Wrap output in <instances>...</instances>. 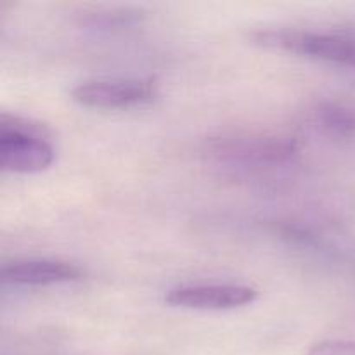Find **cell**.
I'll return each mask as SVG.
<instances>
[{
    "label": "cell",
    "mask_w": 355,
    "mask_h": 355,
    "mask_svg": "<svg viewBox=\"0 0 355 355\" xmlns=\"http://www.w3.org/2000/svg\"><path fill=\"white\" fill-rule=\"evenodd\" d=\"M85 23L90 24L92 28H101V30H110L114 26H127V24L134 23V21L141 19V14L137 10H106V12H92L85 16Z\"/></svg>",
    "instance_id": "8"
},
{
    "label": "cell",
    "mask_w": 355,
    "mask_h": 355,
    "mask_svg": "<svg viewBox=\"0 0 355 355\" xmlns=\"http://www.w3.org/2000/svg\"><path fill=\"white\" fill-rule=\"evenodd\" d=\"M257 298L259 291L243 284H186L170 290L165 302L194 311H229L253 304Z\"/></svg>",
    "instance_id": "5"
},
{
    "label": "cell",
    "mask_w": 355,
    "mask_h": 355,
    "mask_svg": "<svg viewBox=\"0 0 355 355\" xmlns=\"http://www.w3.org/2000/svg\"><path fill=\"white\" fill-rule=\"evenodd\" d=\"M298 151L297 137L262 132H231L208 137L203 153L210 159L238 166H274L290 162Z\"/></svg>",
    "instance_id": "1"
},
{
    "label": "cell",
    "mask_w": 355,
    "mask_h": 355,
    "mask_svg": "<svg viewBox=\"0 0 355 355\" xmlns=\"http://www.w3.org/2000/svg\"><path fill=\"white\" fill-rule=\"evenodd\" d=\"M250 38L260 47L307 55L319 61L335 62L355 69V37L349 35L277 28V30H257L250 35Z\"/></svg>",
    "instance_id": "3"
},
{
    "label": "cell",
    "mask_w": 355,
    "mask_h": 355,
    "mask_svg": "<svg viewBox=\"0 0 355 355\" xmlns=\"http://www.w3.org/2000/svg\"><path fill=\"white\" fill-rule=\"evenodd\" d=\"M309 355H355V340H324L309 349Z\"/></svg>",
    "instance_id": "9"
},
{
    "label": "cell",
    "mask_w": 355,
    "mask_h": 355,
    "mask_svg": "<svg viewBox=\"0 0 355 355\" xmlns=\"http://www.w3.org/2000/svg\"><path fill=\"white\" fill-rule=\"evenodd\" d=\"M322 127L335 135L355 134V110L340 106V104H322L315 111Z\"/></svg>",
    "instance_id": "7"
},
{
    "label": "cell",
    "mask_w": 355,
    "mask_h": 355,
    "mask_svg": "<svg viewBox=\"0 0 355 355\" xmlns=\"http://www.w3.org/2000/svg\"><path fill=\"white\" fill-rule=\"evenodd\" d=\"M0 277L6 284L47 286L82 279L83 270L64 260H16L2 267Z\"/></svg>",
    "instance_id": "6"
},
{
    "label": "cell",
    "mask_w": 355,
    "mask_h": 355,
    "mask_svg": "<svg viewBox=\"0 0 355 355\" xmlns=\"http://www.w3.org/2000/svg\"><path fill=\"white\" fill-rule=\"evenodd\" d=\"M54 162V149L38 125L3 113L0 116V168L12 173H38Z\"/></svg>",
    "instance_id": "2"
},
{
    "label": "cell",
    "mask_w": 355,
    "mask_h": 355,
    "mask_svg": "<svg viewBox=\"0 0 355 355\" xmlns=\"http://www.w3.org/2000/svg\"><path fill=\"white\" fill-rule=\"evenodd\" d=\"M158 94L155 76L132 80H94L76 85L71 90L73 101L85 107L118 110L151 103Z\"/></svg>",
    "instance_id": "4"
}]
</instances>
